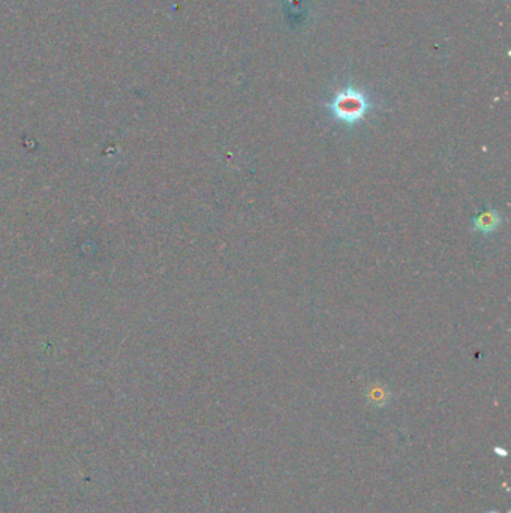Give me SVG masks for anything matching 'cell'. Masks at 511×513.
I'll use <instances>...</instances> for the list:
<instances>
[{
	"mask_svg": "<svg viewBox=\"0 0 511 513\" xmlns=\"http://www.w3.org/2000/svg\"><path fill=\"white\" fill-rule=\"evenodd\" d=\"M503 224V217L498 210L495 209H489L486 212H483V214H480L474 222H472V225H474V230L480 234H492L495 233L498 229L501 227Z\"/></svg>",
	"mask_w": 511,
	"mask_h": 513,
	"instance_id": "7a4b0ae2",
	"label": "cell"
},
{
	"mask_svg": "<svg viewBox=\"0 0 511 513\" xmlns=\"http://www.w3.org/2000/svg\"><path fill=\"white\" fill-rule=\"evenodd\" d=\"M372 107L374 104L370 96L352 86L339 91L330 99V103H327L330 115L335 120L347 125V127H354V125L363 122Z\"/></svg>",
	"mask_w": 511,
	"mask_h": 513,
	"instance_id": "6da1fadb",
	"label": "cell"
}]
</instances>
